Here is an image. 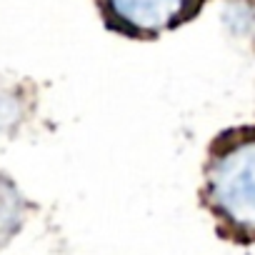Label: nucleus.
<instances>
[{"mask_svg": "<svg viewBox=\"0 0 255 255\" xmlns=\"http://www.w3.org/2000/svg\"><path fill=\"white\" fill-rule=\"evenodd\" d=\"M213 210L238 233L255 235V135L223 145L208 173Z\"/></svg>", "mask_w": 255, "mask_h": 255, "instance_id": "obj_1", "label": "nucleus"}, {"mask_svg": "<svg viewBox=\"0 0 255 255\" xmlns=\"http://www.w3.org/2000/svg\"><path fill=\"white\" fill-rule=\"evenodd\" d=\"M100 5L120 30L153 35L180 23L193 10V0H100Z\"/></svg>", "mask_w": 255, "mask_h": 255, "instance_id": "obj_2", "label": "nucleus"}, {"mask_svg": "<svg viewBox=\"0 0 255 255\" xmlns=\"http://www.w3.org/2000/svg\"><path fill=\"white\" fill-rule=\"evenodd\" d=\"M23 223V200L15 185L0 175V248H3Z\"/></svg>", "mask_w": 255, "mask_h": 255, "instance_id": "obj_3", "label": "nucleus"}, {"mask_svg": "<svg viewBox=\"0 0 255 255\" xmlns=\"http://www.w3.org/2000/svg\"><path fill=\"white\" fill-rule=\"evenodd\" d=\"M25 115V105L18 90L0 85V135L13 133Z\"/></svg>", "mask_w": 255, "mask_h": 255, "instance_id": "obj_4", "label": "nucleus"}]
</instances>
